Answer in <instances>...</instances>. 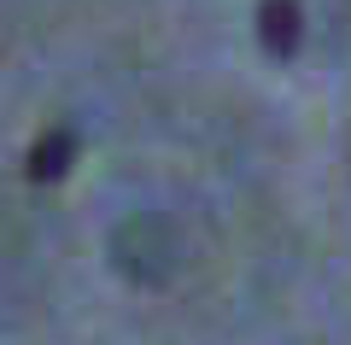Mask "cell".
Wrapping results in <instances>:
<instances>
[{"label": "cell", "mask_w": 351, "mask_h": 345, "mask_svg": "<svg viewBox=\"0 0 351 345\" xmlns=\"http://www.w3.org/2000/svg\"><path fill=\"white\" fill-rule=\"evenodd\" d=\"M112 258H117V270L129 275V281H164V275L176 270V235L164 228L158 217H129L123 228H117V240H112Z\"/></svg>", "instance_id": "1"}, {"label": "cell", "mask_w": 351, "mask_h": 345, "mask_svg": "<svg viewBox=\"0 0 351 345\" xmlns=\"http://www.w3.org/2000/svg\"><path fill=\"white\" fill-rule=\"evenodd\" d=\"M258 41L269 59H293L304 41V12H299V0H263L258 6Z\"/></svg>", "instance_id": "2"}, {"label": "cell", "mask_w": 351, "mask_h": 345, "mask_svg": "<svg viewBox=\"0 0 351 345\" xmlns=\"http://www.w3.org/2000/svg\"><path fill=\"white\" fill-rule=\"evenodd\" d=\"M71 164H76V129L71 123H53L47 135L29 147V182H59Z\"/></svg>", "instance_id": "3"}]
</instances>
